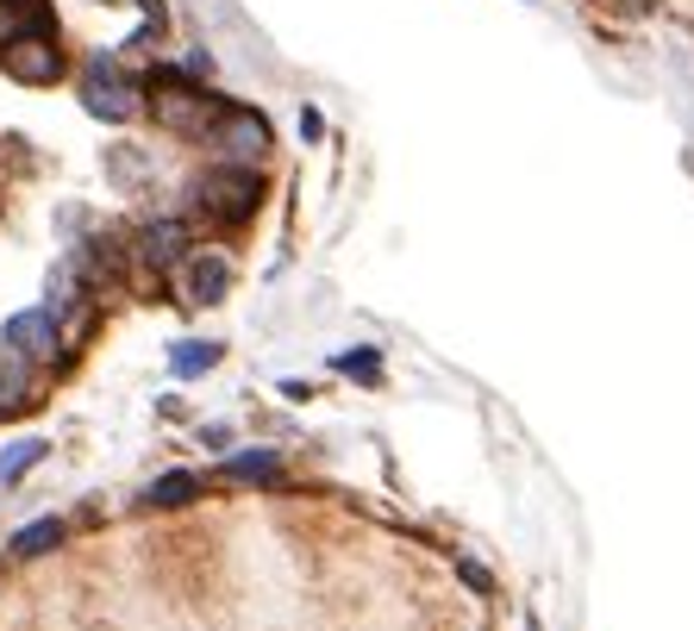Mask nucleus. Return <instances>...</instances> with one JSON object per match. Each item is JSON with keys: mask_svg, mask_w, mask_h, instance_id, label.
<instances>
[{"mask_svg": "<svg viewBox=\"0 0 694 631\" xmlns=\"http://www.w3.org/2000/svg\"><path fill=\"white\" fill-rule=\"evenodd\" d=\"M194 500H200V476L194 469H170V476H156L144 488V507H156V513H182Z\"/></svg>", "mask_w": 694, "mask_h": 631, "instance_id": "nucleus-10", "label": "nucleus"}, {"mask_svg": "<svg viewBox=\"0 0 694 631\" xmlns=\"http://www.w3.org/2000/svg\"><path fill=\"white\" fill-rule=\"evenodd\" d=\"M0 338H7V350H13V357H25V363H51V350L63 345L57 313H51V306H32V313H13Z\"/></svg>", "mask_w": 694, "mask_h": 631, "instance_id": "nucleus-6", "label": "nucleus"}, {"mask_svg": "<svg viewBox=\"0 0 694 631\" xmlns=\"http://www.w3.org/2000/svg\"><path fill=\"white\" fill-rule=\"evenodd\" d=\"M138 81H144V95H151V119L156 126L175 132V138H194V144L231 113V100L219 95V88H207L194 69H175V63H156L151 76H138Z\"/></svg>", "mask_w": 694, "mask_h": 631, "instance_id": "nucleus-1", "label": "nucleus"}, {"mask_svg": "<svg viewBox=\"0 0 694 631\" xmlns=\"http://www.w3.org/2000/svg\"><path fill=\"white\" fill-rule=\"evenodd\" d=\"M57 544H63V519H32V525L13 532V556H25V563H32V556H51Z\"/></svg>", "mask_w": 694, "mask_h": 631, "instance_id": "nucleus-13", "label": "nucleus"}, {"mask_svg": "<svg viewBox=\"0 0 694 631\" xmlns=\"http://www.w3.org/2000/svg\"><path fill=\"white\" fill-rule=\"evenodd\" d=\"M194 250V238H188V219H151V226L138 231V263L144 269H175L182 257Z\"/></svg>", "mask_w": 694, "mask_h": 631, "instance_id": "nucleus-7", "label": "nucleus"}, {"mask_svg": "<svg viewBox=\"0 0 694 631\" xmlns=\"http://www.w3.org/2000/svg\"><path fill=\"white\" fill-rule=\"evenodd\" d=\"M607 13H619V20H644V13H657V0H600Z\"/></svg>", "mask_w": 694, "mask_h": 631, "instance_id": "nucleus-16", "label": "nucleus"}, {"mask_svg": "<svg viewBox=\"0 0 694 631\" xmlns=\"http://www.w3.org/2000/svg\"><path fill=\"white\" fill-rule=\"evenodd\" d=\"M51 457V444L44 438H20V444H7V457H0V488H20L39 463Z\"/></svg>", "mask_w": 694, "mask_h": 631, "instance_id": "nucleus-11", "label": "nucleus"}, {"mask_svg": "<svg viewBox=\"0 0 694 631\" xmlns=\"http://www.w3.org/2000/svg\"><path fill=\"white\" fill-rule=\"evenodd\" d=\"M25 32H57V13L51 0H0V51Z\"/></svg>", "mask_w": 694, "mask_h": 631, "instance_id": "nucleus-9", "label": "nucleus"}, {"mask_svg": "<svg viewBox=\"0 0 694 631\" xmlns=\"http://www.w3.org/2000/svg\"><path fill=\"white\" fill-rule=\"evenodd\" d=\"M82 100H88V113L107 119V126H126L138 113V100H144V81L126 76V63L113 51H95V57L82 63Z\"/></svg>", "mask_w": 694, "mask_h": 631, "instance_id": "nucleus-3", "label": "nucleus"}, {"mask_svg": "<svg viewBox=\"0 0 694 631\" xmlns=\"http://www.w3.org/2000/svg\"><path fill=\"white\" fill-rule=\"evenodd\" d=\"M231 481H275V450H245V457L226 463Z\"/></svg>", "mask_w": 694, "mask_h": 631, "instance_id": "nucleus-15", "label": "nucleus"}, {"mask_svg": "<svg viewBox=\"0 0 694 631\" xmlns=\"http://www.w3.org/2000/svg\"><path fill=\"white\" fill-rule=\"evenodd\" d=\"M219 350L226 345H213V338H182V345H170V369L188 382V376H207L213 363H219Z\"/></svg>", "mask_w": 694, "mask_h": 631, "instance_id": "nucleus-12", "label": "nucleus"}, {"mask_svg": "<svg viewBox=\"0 0 694 631\" xmlns=\"http://www.w3.org/2000/svg\"><path fill=\"white\" fill-rule=\"evenodd\" d=\"M332 369H338V376H350V382H382V350H376V345L338 350V357H332Z\"/></svg>", "mask_w": 694, "mask_h": 631, "instance_id": "nucleus-14", "label": "nucleus"}, {"mask_svg": "<svg viewBox=\"0 0 694 631\" xmlns=\"http://www.w3.org/2000/svg\"><path fill=\"white\" fill-rule=\"evenodd\" d=\"M263 175H257V163H213L207 175H194L188 182V219H200V226H251L257 207H263Z\"/></svg>", "mask_w": 694, "mask_h": 631, "instance_id": "nucleus-2", "label": "nucleus"}, {"mask_svg": "<svg viewBox=\"0 0 694 631\" xmlns=\"http://www.w3.org/2000/svg\"><path fill=\"white\" fill-rule=\"evenodd\" d=\"M182 287H188L194 306H219L226 287H231V263L219 250H188V257H182Z\"/></svg>", "mask_w": 694, "mask_h": 631, "instance_id": "nucleus-8", "label": "nucleus"}, {"mask_svg": "<svg viewBox=\"0 0 694 631\" xmlns=\"http://www.w3.org/2000/svg\"><path fill=\"white\" fill-rule=\"evenodd\" d=\"M200 144H207V151L219 156V163H263V156L275 151L270 119L251 113V107H238V100H231V113L219 119V126H213V132L200 138Z\"/></svg>", "mask_w": 694, "mask_h": 631, "instance_id": "nucleus-4", "label": "nucleus"}, {"mask_svg": "<svg viewBox=\"0 0 694 631\" xmlns=\"http://www.w3.org/2000/svg\"><path fill=\"white\" fill-rule=\"evenodd\" d=\"M457 575H463V581H469L476 594H495V575H488L482 563H469V556H463V563H457Z\"/></svg>", "mask_w": 694, "mask_h": 631, "instance_id": "nucleus-17", "label": "nucleus"}, {"mask_svg": "<svg viewBox=\"0 0 694 631\" xmlns=\"http://www.w3.org/2000/svg\"><path fill=\"white\" fill-rule=\"evenodd\" d=\"M0 69L13 81H25V88H51V81H63V51H57V32H25V39H13L7 51H0Z\"/></svg>", "mask_w": 694, "mask_h": 631, "instance_id": "nucleus-5", "label": "nucleus"}]
</instances>
